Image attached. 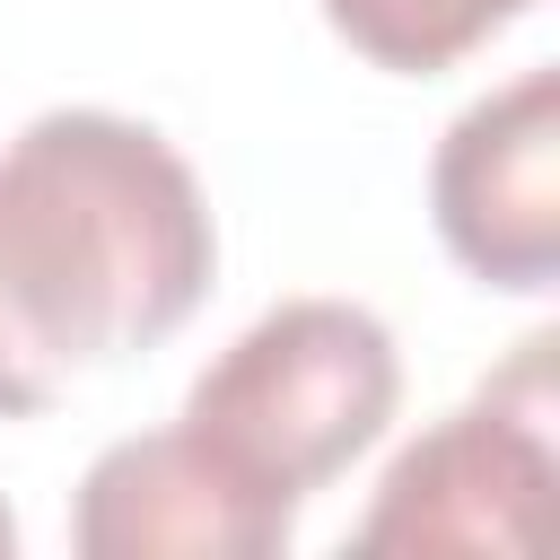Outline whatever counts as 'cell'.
<instances>
[{
  "label": "cell",
  "mask_w": 560,
  "mask_h": 560,
  "mask_svg": "<svg viewBox=\"0 0 560 560\" xmlns=\"http://www.w3.org/2000/svg\"><path fill=\"white\" fill-rule=\"evenodd\" d=\"M219 228L192 166L131 114L61 105L0 149V420L158 350L210 298Z\"/></svg>",
  "instance_id": "1"
},
{
  "label": "cell",
  "mask_w": 560,
  "mask_h": 560,
  "mask_svg": "<svg viewBox=\"0 0 560 560\" xmlns=\"http://www.w3.org/2000/svg\"><path fill=\"white\" fill-rule=\"evenodd\" d=\"M9 551H18V516L0 508V560H9Z\"/></svg>",
  "instance_id": "7"
},
{
  "label": "cell",
  "mask_w": 560,
  "mask_h": 560,
  "mask_svg": "<svg viewBox=\"0 0 560 560\" xmlns=\"http://www.w3.org/2000/svg\"><path fill=\"white\" fill-rule=\"evenodd\" d=\"M551 516V385H525V402H508V385H490L481 402L446 411L438 429H420L385 481L376 508L359 516V551H490V560H525L542 542Z\"/></svg>",
  "instance_id": "3"
},
{
  "label": "cell",
  "mask_w": 560,
  "mask_h": 560,
  "mask_svg": "<svg viewBox=\"0 0 560 560\" xmlns=\"http://www.w3.org/2000/svg\"><path fill=\"white\" fill-rule=\"evenodd\" d=\"M394 402H402L394 332L350 298H289L192 376L184 429H201L262 490L306 499L385 438Z\"/></svg>",
  "instance_id": "2"
},
{
  "label": "cell",
  "mask_w": 560,
  "mask_h": 560,
  "mask_svg": "<svg viewBox=\"0 0 560 560\" xmlns=\"http://www.w3.org/2000/svg\"><path fill=\"white\" fill-rule=\"evenodd\" d=\"M429 210L472 280L525 298L560 280V70H525L446 122Z\"/></svg>",
  "instance_id": "4"
},
{
  "label": "cell",
  "mask_w": 560,
  "mask_h": 560,
  "mask_svg": "<svg viewBox=\"0 0 560 560\" xmlns=\"http://www.w3.org/2000/svg\"><path fill=\"white\" fill-rule=\"evenodd\" d=\"M525 9L534 0H324V26L394 79H438L490 35H508Z\"/></svg>",
  "instance_id": "6"
},
{
  "label": "cell",
  "mask_w": 560,
  "mask_h": 560,
  "mask_svg": "<svg viewBox=\"0 0 560 560\" xmlns=\"http://www.w3.org/2000/svg\"><path fill=\"white\" fill-rule=\"evenodd\" d=\"M298 525V499L262 490L201 429L114 438L70 508L88 560H271Z\"/></svg>",
  "instance_id": "5"
}]
</instances>
